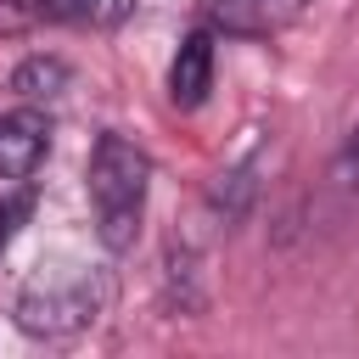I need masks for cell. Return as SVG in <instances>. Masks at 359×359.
<instances>
[{
    "label": "cell",
    "mask_w": 359,
    "mask_h": 359,
    "mask_svg": "<svg viewBox=\"0 0 359 359\" xmlns=\"http://www.w3.org/2000/svg\"><path fill=\"white\" fill-rule=\"evenodd\" d=\"M84 180H90V208H95V236L107 252H129L135 236H140V219H146V191H151V157L107 129L95 135L90 146V163H84Z\"/></svg>",
    "instance_id": "1"
},
{
    "label": "cell",
    "mask_w": 359,
    "mask_h": 359,
    "mask_svg": "<svg viewBox=\"0 0 359 359\" xmlns=\"http://www.w3.org/2000/svg\"><path fill=\"white\" fill-rule=\"evenodd\" d=\"M112 303V280L101 269H56V275H39L17 292L11 314L28 337H73L84 325H95Z\"/></svg>",
    "instance_id": "2"
},
{
    "label": "cell",
    "mask_w": 359,
    "mask_h": 359,
    "mask_svg": "<svg viewBox=\"0 0 359 359\" xmlns=\"http://www.w3.org/2000/svg\"><path fill=\"white\" fill-rule=\"evenodd\" d=\"M303 11H309V0H208L202 22L213 34H236V39H275Z\"/></svg>",
    "instance_id": "3"
},
{
    "label": "cell",
    "mask_w": 359,
    "mask_h": 359,
    "mask_svg": "<svg viewBox=\"0 0 359 359\" xmlns=\"http://www.w3.org/2000/svg\"><path fill=\"white\" fill-rule=\"evenodd\" d=\"M208 90H213V28L202 22L180 39V50L168 62V101L180 112H196L208 101Z\"/></svg>",
    "instance_id": "4"
},
{
    "label": "cell",
    "mask_w": 359,
    "mask_h": 359,
    "mask_svg": "<svg viewBox=\"0 0 359 359\" xmlns=\"http://www.w3.org/2000/svg\"><path fill=\"white\" fill-rule=\"evenodd\" d=\"M45 146H50L45 112H34V107L6 112L0 118V180H28L45 163Z\"/></svg>",
    "instance_id": "5"
},
{
    "label": "cell",
    "mask_w": 359,
    "mask_h": 359,
    "mask_svg": "<svg viewBox=\"0 0 359 359\" xmlns=\"http://www.w3.org/2000/svg\"><path fill=\"white\" fill-rule=\"evenodd\" d=\"M140 0H45V22H73V28H118L135 17Z\"/></svg>",
    "instance_id": "6"
},
{
    "label": "cell",
    "mask_w": 359,
    "mask_h": 359,
    "mask_svg": "<svg viewBox=\"0 0 359 359\" xmlns=\"http://www.w3.org/2000/svg\"><path fill=\"white\" fill-rule=\"evenodd\" d=\"M258 163L247 157V163H236L230 174H219L213 180V191H208V202H213V213H219V224H236L241 213H247V202H252V191H258Z\"/></svg>",
    "instance_id": "7"
},
{
    "label": "cell",
    "mask_w": 359,
    "mask_h": 359,
    "mask_svg": "<svg viewBox=\"0 0 359 359\" xmlns=\"http://www.w3.org/2000/svg\"><path fill=\"white\" fill-rule=\"evenodd\" d=\"M62 84H67V62H62V56H28V62L11 73V90H17L22 101H50Z\"/></svg>",
    "instance_id": "8"
},
{
    "label": "cell",
    "mask_w": 359,
    "mask_h": 359,
    "mask_svg": "<svg viewBox=\"0 0 359 359\" xmlns=\"http://www.w3.org/2000/svg\"><path fill=\"white\" fill-rule=\"evenodd\" d=\"M28 213H34V185H28V180H17V191L0 202V252L11 247V236L22 230V219H28Z\"/></svg>",
    "instance_id": "9"
},
{
    "label": "cell",
    "mask_w": 359,
    "mask_h": 359,
    "mask_svg": "<svg viewBox=\"0 0 359 359\" xmlns=\"http://www.w3.org/2000/svg\"><path fill=\"white\" fill-rule=\"evenodd\" d=\"M45 28V0H0V34Z\"/></svg>",
    "instance_id": "10"
},
{
    "label": "cell",
    "mask_w": 359,
    "mask_h": 359,
    "mask_svg": "<svg viewBox=\"0 0 359 359\" xmlns=\"http://www.w3.org/2000/svg\"><path fill=\"white\" fill-rule=\"evenodd\" d=\"M337 180H359V123L348 129V140H342V151H337Z\"/></svg>",
    "instance_id": "11"
}]
</instances>
